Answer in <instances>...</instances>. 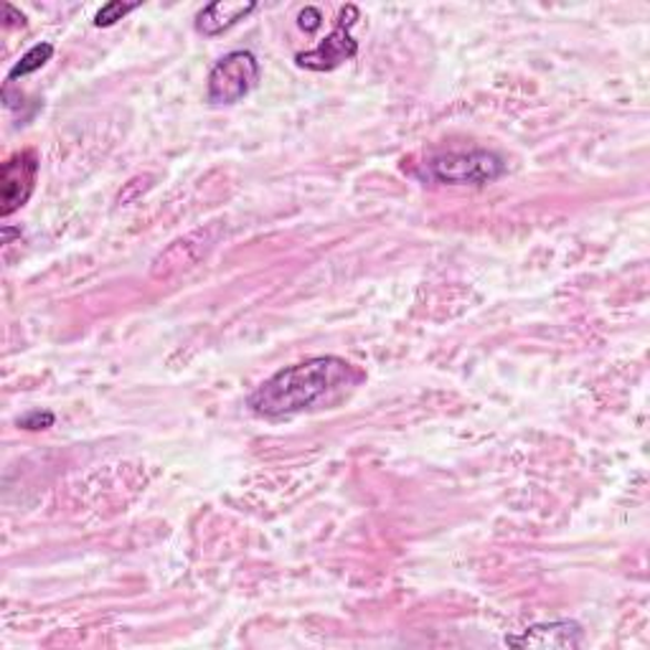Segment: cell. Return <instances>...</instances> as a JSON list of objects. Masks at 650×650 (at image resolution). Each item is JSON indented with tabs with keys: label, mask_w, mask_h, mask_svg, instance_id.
<instances>
[{
	"label": "cell",
	"mask_w": 650,
	"mask_h": 650,
	"mask_svg": "<svg viewBox=\"0 0 650 650\" xmlns=\"http://www.w3.org/2000/svg\"><path fill=\"white\" fill-rule=\"evenodd\" d=\"M364 379V374L338 356H315L307 361L285 366L275 376L256 387L247 407L256 417L282 419L311 412L321 405H331L346 389L356 387Z\"/></svg>",
	"instance_id": "obj_1"
},
{
	"label": "cell",
	"mask_w": 650,
	"mask_h": 650,
	"mask_svg": "<svg viewBox=\"0 0 650 650\" xmlns=\"http://www.w3.org/2000/svg\"><path fill=\"white\" fill-rule=\"evenodd\" d=\"M506 174V162L491 150L470 153H444L424 162L422 178L434 184L465 186V184H491Z\"/></svg>",
	"instance_id": "obj_2"
},
{
	"label": "cell",
	"mask_w": 650,
	"mask_h": 650,
	"mask_svg": "<svg viewBox=\"0 0 650 650\" xmlns=\"http://www.w3.org/2000/svg\"><path fill=\"white\" fill-rule=\"evenodd\" d=\"M260 62L252 51H232L221 56L209 74V105H237L260 82Z\"/></svg>",
	"instance_id": "obj_3"
},
{
	"label": "cell",
	"mask_w": 650,
	"mask_h": 650,
	"mask_svg": "<svg viewBox=\"0 0 650 650\" xmlns=\"http://www.w3.org/2000/svg\"><path fill=\"white\" fill-rule=\"evenodd\" d=\"M358 19H361V11L356 6L340 8L338 23L331 31V36H325L323 44L313 51L295 54V64L311 72H333L344 62H350L358 54V41L350 36V29L358 23Z\"/></svg>",
	"instance_id": "obj_4"
},
{
	"label": "cell",
	"mask_w": 650,
	"mask_h": 650,
	"mask_svg": "<svg viewBox=\"0 0 650 650\" xmlns=\"http://www.w3.org/2000/svg\"><path fill=\"white\" fill-rule=\"evenodd\" d=\"M39 176L36 150L13 153L0 168V213L11 217L31 199Z\"/></svg>",
	"instance_id": "obj_5"
},
{
	"label": "cell",
	"mask_w": 650,
	"mask_h": 650,
	"mask_svg": "<svg viewBox=\"0 0 650 650\" xmlns=\"http://www.w3.org/2000/svg\"><path fill=\"white\" fill-rule=\"evenodd\" d=\"M506 643L513 648H577L581 643V628L572 620L542 622L524 630V636H509Z\"/></svg>",
	"instance_id": "obj_6"
},
{
	"label": "cell",
	"mask_w": 650,
	"mask_h": 650,
	"mask_svg": "<svg viewBox=\"0 0 650 650\" xmlns=\"http://www.w3.org/2000/svg\"><path fill=\"white\" fill-rule=\"evenodd\" d=\"M256 8L252 0H217V3H209L203 11L196 15V31L203 33V36H219L244 21Z\"/></svg>",
	"instance_id": "obj_7"
},
{
	"label": "cell",
	"mask_w": 650,
	"mask_h": 650,
	"mask_svg": "<svg viewBox=\"0 0 650 650\" xmlns=\"http://www.w3.org/2000/svg\"><path fill=\"white\" fill-rule=\"evenodd\" d=\"M51 56H54V46H51V44H36V46H31L21 56V62L15 64L11 72H8V82H15V80H19V76H29L33 72H39L41 66H44L46 62H51Z\"/></svg>",
	"instance_id": "obj_8"
},
{
	"label": "cell",
	"mask_w": 650,
	"mask_h": 650,
	"mask_svg": "<svg viewBox=\"0 0 650 650\" xmlns=\"http://www.w3.org/2000/svg\"><path fill=\"white\" fill-rule=\"evenodd\" d=\"M140 8V3H123V0H113V3H105L94 15V25L97 29H107V25H115L117 21H123L127 13Z\"/></svg>",
	"instance_id": "obj_9"
},
{
	"label": "cell",
	"mask_w": 650,
	"mask_h": 650,
	"mask_svg": "<svg viewBox=\"0 0 650 650\" xmlns=\"http://www.w3.org/2000/svg\"><path fill=\"white\" fill-rule=\"evenodd\" d=\"M54 415L51 412H41V409H33V412H29V415H23L21 419H19V427H23V430H31V432H36V430H49L51 424H54Z\"/></svg>",
	"instance_id": "obj_10"
},
{
	"label": "cell",
	"mask_w": 650,
	"mask_h": 650,
	"mask_svg": "<svg viewBox=\"0 0 650 650\" xmlns=\"http://www.w3.org/2000/svg\"><path fill=\"white\" fill-rule=\"evenodd\" d=\"M321 23H323V13L318 11V8H313V6H307L305 11H301V15H297V25H301V29L305 33L318 31Z\"/></svg>",
	"instance_id": "obj_11"
},
{
	"label": "cell",
	"mask_w": 650,
	"mask_h": 650,
	"mask_svg": "<svg viewBox=\"0 0 650 650\" xmlns=\"http://www.w3.org/2000/svg\"><path fill=\"white\" fill-rule=\"evenodd\" d=\"M6 15H8V23H11V25H19V23L23 25V23H25V19H23V13H19V11H15V6H11V3H8V6H6Z\"/></svg>",
	"instance_id": "obj_12"
}]
</instances>
